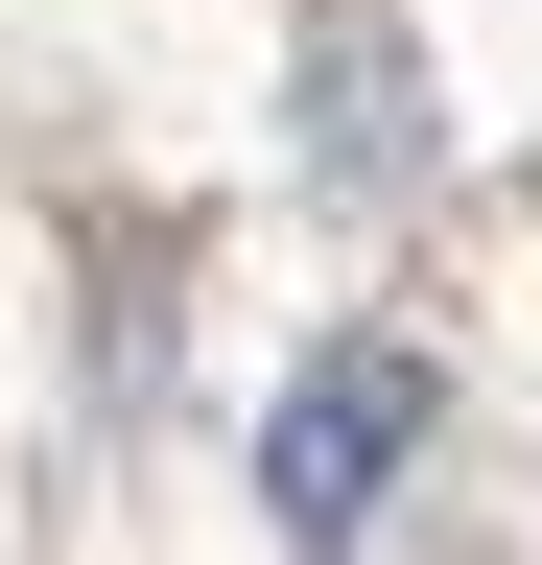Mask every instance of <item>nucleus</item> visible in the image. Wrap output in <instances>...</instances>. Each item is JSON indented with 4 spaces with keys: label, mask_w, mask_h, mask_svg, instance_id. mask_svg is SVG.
<instances>
[{
    "label": "nucleus",
    "mask_w": 542,
    "mask_h": 565,
    "mask_svg": "<svg viewBox=\"0 0 542 565\" xmlns=\"http://www.w3.org/2000/svg\"><path fill=\"white\" fill-rule=\"evenodd\" d=\"M401 448H425V353H307L284 377V424H259V519L284 542H378V494H401Z\"/></svg>",
    "instance_id": "obj_1"
}]
</instances>
